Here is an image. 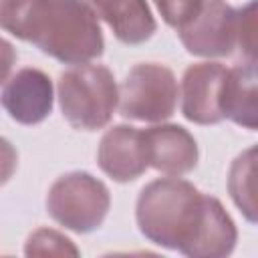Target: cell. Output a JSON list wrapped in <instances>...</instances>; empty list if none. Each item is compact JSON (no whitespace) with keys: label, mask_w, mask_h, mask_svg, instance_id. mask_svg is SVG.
Masks as SVG:
<instances>
[{"label":"cell","mask_w":258,"mask_h":258,"mask_svg":"<svg viewBox=\"0 0 258 258\" xmlns=\"http://www.w3.org/2000/svg\"><path fill=\"white\" fill-rule=\"evenodd\" d=\"M135 220L151 244L189 258H224L238 242L222 202L173 175L153 179L139 191Z\"/></svg>","instance_id":"6da1fadb"},{"label":"cell","mask_w":258,"mask_h":258,"mask_svg":"<svg viewBox=\"0 0 258 258\" xmlns=\"http://www.w3.org/2000/svg\"><path fill=\"white\" fill-rule=\"evenodd\" d=\"M0 24L64 64L89 62L105 50L99 16L85 0H2Z\"/></svg>","instance_id":"7a4b0ae2"},{"label":"cell","mask_w":258,"mask_h":258,"mask_svg":"<svg viewBox=\"0 0 258 258\" xmlns=\"http://www.w3.org/2000/svg\"><path fill=\"white\" fill-rule=\"evenodd\" d=\"M62 117L81 131L103 129L119 103L113 73L103 64H75L58 77L56 85Z\"/></svg>","instance_id":"3957f363"},{"label":"cell","mask_w":258,"mask_h":258,"mask_svg":"<svg viewBox=\"0 0 258 258\" xmlns=\"http://www.w3.org/2000/svg\"><path fill=\"white\" fill-rule=\"evenodd\" d=\"M111 208L109 187L89 171H71L52 181L46 194L48 216L77 234L101 228Z\"/></svg>","instance_id":"277c9868"},{"label":"cell","mask_w":258,"mask_h":258,"mask_svg":"<svg viewBox=\"0 0 258 258\" xmlns=\"http://www.w3.org/2000/svg\"><path fill=\"white\" fill-rule=\"evenodd\" d=\"M175 105V75L159 62L135 64L119 87V115L125 119L161 123L173 115Z\"/></svg>","instance_id":"5b68a950"},{"label":"cell","mask_w":258,"mask_h":258,"mask_svg":"<svg viewBox=\"0 0 258 258\" xmlns=\"http://www.w3.org/2000/svg\"><path fill=\"white\" fill-rule=\"evenodd\" d=\"M236 10L222 0H204L196 16L177 28L183 48L194 56H228L236 46Z\"/></svg>","instance_id":"8992f818"},{"label":"cell","mask_w":258,"mask_h":258,"mask_svg":"<svg viewBox=\"0 0 258 258\" xmlns=\"http://www.w3.org/2000/svg\"><path fill=\"white\" fill-rule=\"evenodd\" d=\"M228 69L220 62H196L181 77V115L196 125L224 121L222 89Z\"/></svg>","instance_id":"52a82bcc"},{"label":"cell","mask_w":258,"mask_h":258,"mask_svg":"<svg viewBox=\"0 0 258 258\" xmlns=\"http://www.w3.org/2000/svg\"><path fill=\"white\" fill-rule=\"evenodd\" d=\"M52 81L40 69H20L4 81L2 107L20 125L42 123L52 111Z\"/></svg>","instance_id":"ba28073f"},{"label":"cell","mask_w":258,"mask_h":258,"mask_svg":"<svg viewBox=\"0 0 258 258\" xmlns=\"http://www.w3.org/2000/svg\"><path fill=\"white\" fill-rule=\"evenodd\" d=\"M97 163L103 173L119 183L141 177L149 167L143 131L131 125H115L107 129L99 141Z\"/></svg>","instance_id":"9c48e42d"},{"label":"cell","mask_w":258,"mask_h":258,"mask_svg":"<svg viewBox=\"0 0 258 258\" xmlns=\"http://www.w3.org/2000/svg\"><path fill=\"white\" fill-rule=\"evenodd\" d=\"M143 137L149 167H153L155 171L181 177L194 171V167L198 165V143L185 127L161 123L143 129Z\"/></svg>","instance_id":"30bf717a"},{"label":"cell","mask_w":258,"mask_h":258,"mask_svg":"<svg viewBox=\"0 0 258 258\" xmlns=\"http://www.w3.org/2000/svg\"><path fill=\"white\" fill-rule=\"evenodd\" d=\"M123 44H141L157 28L147 0H85Z\"/></svg>","instance_id":"8fae6325"},{"label":"cell","mask_w":258,"mask_h":258,"mask_svg":"<svg viewBox=\"0 0 258 258\" xmlns=\"http://www.w3.org/2000/svg\"><path fill=\"white\" fill-rule=\"evenodd\" d=\"M222 113L234 125L258 131V64L228 69L222 89Z\"/></svg>","instance_id":"7c38bea8"},{"label":"cell","mask_w":258,"mask_h":258,"mask_svg":"<svg viewBox=\"0 0 258 258\" xmlns=\"http://www.w3.org/2000/svg\"><path fill=\"white\" fill-rule=\"evenodd\" d=\"M228 194L244 220L258 224V143L238 153L230 163Z\"/></svg>","instance_id":"4fadbf2b"},{"label":"cell","mask_w":258,"mask_h":258,"mask_svg":"<svg viewBox=\"0 0 258 258\" xmlns=\"http://www.w3.org/2000/svg\"><path fill=\"white\" fill-rule=\"evenodd\" d=\"M24 254L26 256H79L81 250L64 234L50 228H38L28 236L24 244Z\"/></svg>","instance_id":"5bb4252c"},{"label":"cell","mask_w":258,"mask_h":258,"mask_svg":"<svg viewBox=\"0 0 258 258\" xmlns=\"http://www.w3.org/2000/svg\"><path fill=\"white\" fill-rule=\"evenodd\" d=\"M236 44L244 58L258 62V0L246 2L236 10Z\"/></svg>","instance_id":"9a60e30c"},{"label":"cell","mask_w":258,"mask_h":258,"mask_svg":"<svg viewBox=\"0 0 258 258\" xmlns=\"http://www.w3.org/2000/svg\"><path fill=\"white\" fill-rule=\"evenodd\" d=\"M204 0H155V6L171 28H181L185 22H189L196 12L202 8Z\"/></svg>","instance_id":"2e32d148"}]
</instances>
